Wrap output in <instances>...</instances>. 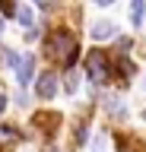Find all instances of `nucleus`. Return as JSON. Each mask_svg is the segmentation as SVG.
Wrapping results in <instances>:
<instances>
[{"label": "nucleus", "mask_w": 146, "mask_h": 152, "mask_svg": "<svg viewBox=\"0 0 146 152\" xmlns=\"http://www.w3.org/2000/svg\"><path fill=\"white\" fill-rule=\"evenodd\" d=\"M45 51H48L51 57L64 60V66H67V70L76 64V38L70 35L67 28H57V32H51L48 41H45Z\"/></svg>", "instance_id": "nucleus-1"}, {"label": "nucleus", "mask_w": 146, "mask_h": 152, "mask_svg": "<svg viewBox=\"0 0 146 152\" xmlns=\"http://www.w3.org/2000/svg\"><path fill=\"white\" fill-rule=\"evenodd\" d=\"M86 73L92 83H108L111 79V64H108L105 51H89L86 57Z\"/></svg>", "instance_id": "nucleus-2"}, {"label": "nucleus", "mask_w": 146, "mask_h": 152, "mask_svg": "<svg viewBox=\"0 0 146 152\" xmlns=\"http://www.w3.org/2000/svg\"><path fill=\"white\" fill-rule=\"evenodd\" d=\"M35 92H38V98H54V92H57V76L54 73H41V79H38V86H35Z\"/></svg>", "instance_id": "nucleus-3"}, {"label": "nucleus", "mask_w": 146, "mask_h": 152, "mask_svg": "<svg viewBox=\"0 0 146 152\" xmlns=\"http://www.w3.org/2000/svg\"><path fill=\"white\" fill-rule=\"evenodd\" d=\"M32 73H35V57H32V54H26V57L19 60V66H16V79H19L22 86H29Z\"/></svg>", "instance_id": "nucleus-4"}, {"label": "nucleus", "mask_w": 146, "mask_h": 152, "mask_svg": "<svg viewBox=\"0 0 146 152\" xmlns=\"http://www.w3.org/2000/svg\"><path fill=\"white\" fill-rule=\"evenodd\" d=\"M117 28H114V22H108V19H102V22H95L92 26V38L95 41H105V38H111Z\"/></svg>", "instance_id": "nucleus-5"}, {"label": "nucleus", "mask_w": 146, "mask_h": 152, "mask_svg": "<svg viewBox=\"0 0 146 152\" xmlns=\"http://www.w3.org/2000/svg\"><path fill=\"white\" fill-rule=\"evenodd\" d=\"M143 13H146V0H130V22L136 28H143Z\"/></svg>", "instance_id": "nucleus-6"}, {"label": "nucleus", "mask_w": 146, "mask_h": 152, "mask_svg": "<svg viewBox=\"0 0 146 152\" xmlns=\"http://www.w3.org/2000/svg\"><path fill=\"white\" fill-rule=\"evenodd\" d=\"M16 19H19L22 26H35V16H32L29 7H19V10H16Z\"/></svg>", "instance_id": "nucleus-7"}, {"label": "nucleus", "mask_w": 146, "mask_h": 152, "mask_svg": "<svg viewBox=\"0 0 146 152\" xmlns=\"http://www.w3.org/2000/svg\"><path fill=\"white\" fill-rule=\"evenodd\" d=\"M0 10H3V16H16V3H13V0H0Z\"/></svg>", "instance_id": "nucleus-8"}, {"label": "nucleus", "mask_w": 146, "mask_h": 152, "mask_svg": "<svg viewBox=\"0 0 146 152\" xmlns=\"http://www.w3.org/2000/svg\"><path fill=\"white\" fill-rule=\"evenodd\" d=\"M3 108H7V95H0V114H3Z\"/></svg>", "instance_id": "nucleus-9"}, {"label": "nucleus", "mask_w": 146, "mask_h": 152, "mask_svg": "<svg viewBox=\"0 0 146 152\" xmlns=\"http://www.w3.org/2000/svg\"><path fill=\"white\" fill-rule=\"evenodd\" d=\"M95 3L98 7H108V3H114V0H95Z\"/></svg>", "instance_id": "nucleus-10"}, {"label": "nucleus", "mask_w": 146, "mask_h": 152, "mask_svg": "<svg viewBox=\"0 0 146 152\" xmlns=\"http://www.w3.org/2000/svg\"><path fill=\"white\" fill-rule=\"evenodd\" d=\"M0 32H3V19H0Z\"/></svg>", "instance_id": "nucleus-11"}, {"label": "nucleus", "mask_w": 146, "mask_h": 152, "mask_svg": "<svg viewBox=\"0 0 146 152\" xmlns=\"http://www.w3.org/2000/svg\"><path fill=\"white\" fill-rule=\"evenodd\" d=\"M143 121H146V111H143Z\"/></svg>", "instance_id": "nucleus-12"}, {"label": "nucleus", "mask_w": 146, "mask_h": 152, "mask_svg": "<svg viewBox=\"0 0 146 152\" xmlns=\"http://www.w3.org/2000/svg\"><path fill=\"white\" fill-rule=\"evenodd\" d=\"M38 3H41V0H38Z\"/></svg>", "instance_id": "nucleus-13"}]
</instances>
